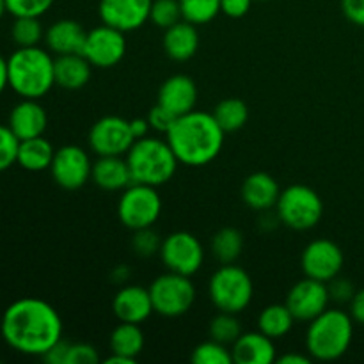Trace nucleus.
I'll list each match as a JSON object with an SVG mask.
<instances>
[{
  "label": "nucleus",
  "instance_id": "obj_1",
  "mask_svg": "<svg viewBox=\"0 0 364 364\" xmlns=\"http://www.w3.org/2000/svg\"><path fill=\"white\" fill-rule=\"evenodd\" d=\"M0 334L13 350L43 358L63 340V320L57 309L43 299H18L4 311Z\"/></svg>",
  "mask_w": 364,
  "mask_h": 364
},
{
  "label": "nucleus",
  "instance_id": "obj_2",
  "mask_svg": "<svg viewBox=\"0 0 364 364\" xmlns=\"http://www.w3.org/2000/svg\"><path fill=\"white\" fill-rule=\"evenodd\" d=\"M226 132L219 127L213 114L192 110L174 121L166 134L180 164L188 167H201L213 162L224 146Z\"/></svg>",
  "mask_w": 364,
  "mask_h": 364
},
{
  "label": "nucleus",
  "instance_id": "obj_3",
  "mask_svg": "<svg viewBox=\"0 0 364 364\" xmlns=\"http://www.w3.org/2000/svg\"><path fill=\"white\" fill-rule=\"evenodd\" d=\"M7 77L20 98L41 100L55 85V59L41 46L16 48L7 57Z\"/></svg>",
  "mask_w": 364,
  "mask_h": 364
},
{
  "label": "nucleus",
  "instance_id": "obj_4",
  "mask_svg": "<svg viewBox=\"0 0 364 364\" xmlns=\"http://www.w3.org/2000/svg\"><path fill=\"white\" fill-rule=\"evenodd\" d=\"M354 340V320L343 309L327 308L309 322L306 352L316 361H336L343 358Z\"/></svg>",
  "mask_w": 364,
  "mask_h": 364
},
{
  "label": "nucleus",
  "instance_id": "obj_5",
  "mask_svg": "<svg viewBox=\"0 0 364 364\" xmlns=\"http://www.w3.org/2000/svg\"><path fill=\"white\" fill-rule=\"evenodd\" d=\"M134 183L151 185L159 188L173 180L180 160L174 155L169 142L156 137H142L132 144L127 153Z\"/></svg>",
  "mask_w": 364,
  "mask_h": 364
},
{
  "label": "nucleus",
  "instance_id": "obj_6",
  "mask_svg": "<svg viewBox=\"0 0 364 364\" xmlns=\"http://www.w3.org/2000/svg\"><path fill=\"white\" fill-rule=\"evenodd\" d=\"M210 301L219 311L238 313L245 311L255 297V284L251 276L235 263L220 265L213 272L208 284Z\"/></svg>",
  "mask_w": 364,
  "mask_h": 364
},
{
  "label": "nucleus",
  "instance_id": "obj_7",
  "mask_svg": "<svg viewBox=\"0 0 364 364\" xmlns=\"http://www.w3.org/2000/svg\"><path fill=\"white\" fill-rule=\"evenodd\" d=\"M281 223L295 231L313 230L323 215V201L315 188L308 185H290L281 191L276 203Z\"/></svg>",
  "mask_w": 364,
  "mask_h": 364
},
{
  "label": "nucleus",
  "instance_id": "obj_8",
  "mask_svg": "<svg viewBox=\"0 0 364 364\" xmlns=\"http://www.w3.org/2000/svg\"><path fill=\"white\" fill-rule=\"evenodd\" d=\"M160 213H162V198L156 192V187L151 185H128L117 203L119 223L132 231L155 226Z\"/></svg>",
  "mask_w": 364,
  "mask_h": 364
},
{
  "label": "nucleus",
  "instance_id": "obj_9",
  "mask_svg": "<svg viewBox=\"0 0 364 364\" xmlns=\"http://www.w3.org/2000/svg\"><path fill=\"white\" fill-rule=\"evenodd\" d=\"M153 309L166 318H176L191 311L196 301L194 283L188 276L169 272L156 277L149 287Z\"/></svg>",
  "mask_w": 364,
  "mask_h": 364
},
{
  "label": "nucleus",
  "instance_id": "obj_10",
  "mask_svg": "<svg viewBox=\"0 0 364 364\" xmlns=\"http://www.w3.org/2000/svg\"><path fill=\"white\" fill-rule=\"evenodd\" d=\"M160 259L169 272L192 277L205 263V249L188 231H174L162 240Z\"/></svg>",
  "mask_w": 364,
  "mask_h": 364
},
{
  "label": "nucleus",
  "instance_id": "obj_11",
  "mask_svg": "<svg viewBox=\"0 0 364 364\" xmlns=\"http://www.w3.org/2000/svg\"><path fill=\"white\" fill-rule=\"evenodd\" d=\"M89 148L98 156H124L135 142L130 121L119 116H105L89 130Z\"/></svg>",
  "mask_w": 364,
  "mask_h": 364
},
{
  "label": "nucleus",
  "instance_id": "obj_12",
  "mask_svg": "<svg viewBox=\"0 0 364 364\" xmlns=\"http://www.w3.org/2000/svg\"><path fill=\"white\" fill-rule=\"evenodd\" d=\"M124 53H127L124 32L117 31L110 25H98L85 36L82 55L91 63V66L102 68V70L114 68L123 60Z\"/></svg>",
  "mask_w": 364,
  "mask_h": 364
},
{
  "label": "nucleus",
  "instance_id": "obj_13",
  "mask_svg": "<svg viewBox=\"0 0 364 364\" xmlns=\"http://www.w3.org/2000/svg\"><path fill=\"white\" fill-rule=\"evenodd\" d=\"M301 263L306 277L329 283L341 274L345 256L336 242L329 238H316L304 247Z\"/></svg>",
  "mask_w": 364,
  "mask_h": 364
},
{
  "label": "nucleus",
  "instance_id": "obj_14",
  "mask_svg": "<svg viewBox=\"0 0 364 364\" xmlns=\"http://www.w3.org/2000/svg\"><path fill=\"white\" fill-rule=\"evenodd\" d=\"M92 162L80 146L68 144L55 149L50 166L53 181L64 191H78L91 180Z\"/></svg>",
  "mask_w": 364,
  "mask_h": 364
},
{
  "label": "nucleus",
  "instance_id": "obj_15",
  "mask_svg": "<svg viewBox=\"0 0 364 364\" xmlns=\"http://www.w3.org/2000/svg\"><path fill=\"white\" fill-rule=\"evenodd\" d=\"M329 302L331 297L327 283L306 277L290 288L284 304L288 306L297 322L309 323L329 308Z\"/></svg>",
  "mask_w": 364,
  "mask_h": 364
},
{
  "label": "nucleus",
  "instance_id": "obj_16",
  "mask_svg": "<svg viewBox=\"0 0 364 364\" xmlns=\"http://www.w3.org/2000/svg\"><path fill=\"white\" fill-rule=\"evenodd\" d=\"M153 0H100L102 23L121 32H134L149 20Z\"/></svg>",
  "mask_w": 364,
  "mask_h": 364
},
{
  "label": "nucleus",
  "instance_id": "obj_17",
  "mask_svg": "<svg viewBox=\"0 0 364 364\" xmlns=\"http://www.w3.org/2000/svg\"><path fill=\"white\" fill-rule=\"evenodd\" d=\"M156 103H160L176 117L192 112L198 105V85L188 75H173L160 85Z\"/></svg>",
  "mask_w": 364,
  "mask_h": 364
},
{
  "label": "nucleus",
  "instance_id": "obj_18",
  "mask_svg": "<svg viewBox=\"0 0 364 364\" xmlns=\"http://www.w3.org/2000/svg\"><path fill=\"white\" fill-rule=\"evenodd\" d=\"M112 311L119 322L144 323L155 313L149 288L127 284L112 299Z\"/></svg>",
  "mask_w": 364,
  "mask_h": 364
},
{
  "label": "nucleus",
  "instance_id": "obj_19",
  "mask_svg": "<svg viewBox=\"0 0 364 364\" xmlns=\"http://www.w3.org/2000/svg\"><path fill=\"white\" fill-rule=\"evenodd\" d=\"M7 127L20 141L39 137L45 134L46 127H48V114H46L45 107L39 103V100L21 98L11 109Z\"/></svg>",
  "mask_w": 364,
  "mask_h": 364
},
{
  "label": "nucleus",
  "instance_id": "obj_20",
  "mask_svg": "<svg viewBox=\"0 0 364 364\" xmlns=\"http://www.w3.org/2000/svg\"><path fill=\"white\" fill-rule=\"evenodd\" d=\"M233 364H272L277 359L276 345L272 338L262 331L242 333L240 338L231 345Z\"/></svg>",
  "mask_w": 364,
  "mask_h": 364
},
{
  "label": "nucleus",
  "instance_id": "obj_21",
  "mask_svg": "<svg viewBox=\"0 0 364 364\" xmlns=\"http://www.w3.org/2000/svg\"><path fill=\"white\" fill-rule=\"evenodd\" d=\"M242 199L245 205L256 212H269L279 199L281 188L276 178L269 173H252L242 183Z\"/></svg>",
  "mask_w": 364,
  "mask_h": 364
},
{
  "label": "nucleus",
  "instance_id": "obj_22",
  "mask_svg": "<svg viewBox=\"0 0 364 364\" xmlns=\"http://www.w3.org/2000/svg\"><path fill=\"white\" fill-rule=\"evenodd\" d=\"M87 31L75 20H59L45 31L46 48L53 55L82 53Z\"/></svg>",
  "mask_w": 364,
  "mask_h": 364
},
{
  "label": "nucleus",
  "instance_id": "obj_23",
  "mask_svg": "<svg viewBox=\"0 0 364 364\" xmlns=\"http://www.w3.org/2000/svg\"><path fill=\"white\" fill-rule=\"evenodd\" d=\"M164 52L169 59L185 63L192 59L199 48V32L198 25L191 23L187 20H181L174 23L173 27L166 28L164 32Z\"/></svg>",
  "mask_w": 364,
  "mask_h": 364
},
{
  "label": "nucleus",
  "instance_id": "obj_24",
  "mask_svg": "<svg viewBox=\"0 0 364 364\" xmlns=\"http://www.w3.org/2000/svg\"><path fill=\"white\" fill-rule=\"evenodd\" d=\"M91 180L96 187L107 192L124 191L128 185L134 183L130 167L123 156H98V160L92 162Z\"/></svg>",
  "mask_w": 364,
  "mask_h": 364
},
{
  "label": "nucleus",
  "instance_id": "obj_25",
  "mask_svg": "<svg viewBox=\"0 0 364 364\" xmlns=\"http://www.w3.org/2000/svg\"><path fill=\"white\" fill-rule=\"evenodd\" d=\"M91 63L82 53L55 57V84L68 91L82 89L91 80Z\"/></svg>",
  "mask_w": 364,
  "mask_h": 364
},
{
  "label": "nucleus",
  "instance_id": "obj_26",
  "mask_svg": "<svg viewBox=\"0 0 364 364\" xmlns=\"http://www.w3.org/2000/svg\"><path fill=\"white\" fill-rule=\"evenodd\" d=\"M53 156H55V149L52 142L39 135V137L20 141L16 164L21 169L31 171V173H41V171L50 169Z\"/></svg>",
  "mask_w": 364,
  "mask_h": 364
},
{
  "label": "nucleus",
  "instance_id": "obj_27",
  "mask_svg": "<svg viewBox=\"0 0 364 364\" xmlns=\"http://www.w3.org/2000/svg\"><path fill=\"white\" fill-rule=\"evenodd\" d=\"M110 352L117 355H124L137 361L144 348V333L139 323L119 322V326L110 333Z\"/></svg>",
  "mask_w": 364,
  "mask_h": 364
},
{
  "label": "nucleus",
  "instance_id": "obj_28",
  "mask_svg": "<svg viewBox=\"0 0 364 364\" xmlns=\"http://www.w3.org/2000/svg\"><path fill=\"white\" fill-rule=\"evenodd\" d=\"M297 322L287 304H270L262 309L258 316V331L267 334L272 340H281L287 336L294 323Z\"/></svg>",
  "mask_w": 364,
  "mask_h": 364
},
{
  "label": "nucleus",
  "instance_id": "obj_29",
  "mask_svg": "<svg viewBox=\"0 0 364 364\" xmlns=\"http://www.w3.org/2000/svg\"><path fill=\"white\" fill-rule=\"evenodd\" d=\"M212 252L220 265L235 263L244 249V235L237 228H223L212 238Z\"/></svg>",
  "mask_w": 364,
  "mask_h": 364
},
{
  "label": "nucleus",
  "instance_id": "obj_30",
  "mask_svg": "<svg viewBox=\"0 0 364 364\" xmlns=\"http://www.w3.org/2000/svg\"><path fill=\"white\" fill-rule=\"evenodd\" d=\"M213 117L226 134H233L245 127L249 119V109L245 102L238 98H226L219 102L213 109Z\"/></svg>",
  "mask_w": 364,
  "mask_h": 364
},
{
  "label": "nucleus",
  "instance_id": "obj_31",
  "mask_svg": "<svg viewBox=\"0 0 364 364\" xmlns=\"http://www.w3.org/2000/svg\"><path fill=\"white\" fill-rule=\"evenodd\" d=\"M11 39L16 45V48L25 46H39V43L45 39V28H43L39 18L34 16H20L14 18L11 25Z\"/></svg>",
  "mask_w": 364,
  "mask_h": 364
},
{
  "label": "nucleus",
  "instance_id": "obj_32",
  "mask_svg": "<svg viewBox=\"0 0 364 364\" xmlns=\"http://www.w3.org/2000/svg\"><path fill=\"white\" fill-rule=\"evenodd\" d=\"M208 334L212 340L223 345H233L242 334V323L235 313L219 311L215 318H212L208 326Z\"/></svg>",
  "mask_w": 364,
  "mask_h": 364
},
{
  "label": "nucleus",
  "instance_id": "obj_33",
  "mask_svg": "<svg viewBox=\"0 0 364 364\" xmlns=\"http://www.w3.org/2000/svg\"><path fill=\"white\" fill-rule=\"evenodd\" d=\"M183 20L194 25L210 23L220 13V0H180Z\"/></svg>",
  "mask_w": 364,
  "mask_h": 364
},
{
  "label": "nucleus",
  "instance_id": "obj_34",
  "mask_svg": "<svg viewBox=\"0 0 364 364\" xmlns=\"http://www.w3.org/2000/svg\"><path fill=\"white\" fill-rule=\"evenodd\" d=\"M191 361L194 364H233V355L228 345L212 340L203 341L192 350Z\"/></svg>",
  "mask_w": 364,
  "mask_h": 364
},
{
  "label": "nucleus",
  "instance_id": "obj_35",
  "mask_svg": "<svg viewBox=\"0 0 364 364\" xmlns=\"http://www.w3.org/2000/svg\"><path fill=\"white\" fill-rule=\"evenodd\" d=\"M149 20L160 28H169L183 20L180 0H153L149 9Z\"/></svg>",
  "mask_w": 364,
  "mask_h": 364
},
{
  "label": "nucleus",
  "instance_id": "obj_36",
  "mask_svg": "<svg viewBox=\"0 0 364 364\" xmlns=\"http://www.w3.org/2000/svg\"><path fill=\"white\" fill-rule=\"evenodd\" d=\"M162 240L156 231L151 228H142V230L134 231V238H132V249L141 258H151V256L159 255L160 247H162Z\"/></svg>",
  "mask_w": 364,
  "mask_h": 364
},
{
  "label": "nucleus",
  "instance_id": "obj_37",
  "mask_svg": "<svg viewBox=\"0 0 364 364\" xmlns=\"http://www.w3.org/2000/svg\"><path fill=\"white\" fill-rule=\"evenodd\" d=\"M55 0H6L7 13L14 18L34 16L41 18L50 11Z\"/></svg>",
  "mask_w": 364,
  "mask_h": 364
},
{
  "label": "nucleus",
  "instance_id": "obj_38",
  "mask_svg": "<svg viewBox=\"0 0 364 364\" xmlns=\"http://www.w3.org/2000/svg\"><path fill=\"white\" fill-rule=\"evenodd\" d=\"M20 139L11 132L7 124H0V173L16 164Z\"/></svg>",
  "mask_w": 364,
  "mask_h": 364
},
{
  "label": "nucleus",
  "instance_id": "obj_39",
  "mask_svg": "<svg viewBox=\"0 0 364 364\" xmlns=\"http://www.w3.org/2000/svg\"><path fill=\"white\" fill-rule=\"evenodd\" d=\"M146 119H148L149 128H151V130L166 135L167 132L171 130V127H173L174 121H176L178 117L174 116V114H171L167 109H164L160 103H156V105H153L151 109H149L148 117H146Z\"/></svg>",
  "mask_w": 364,
  "mask_h": 364
},
{
  "label": "nucleus",
  "instance_id": "obj_40",
  "mask_svg": "<svg viewBox=\"0 0 364 364\" xmlns=\"http://www.w3.org/2000/svg\"><path fill=\"white\" fill-rule=\"evenodd\" d=\"M327 290H329L331 301L340 302V304H345V302L350 304L352 297H354V294L358 291L350 281L340 276H336L334 279H331L329 283H327Z\"/></svg>",
  "mask_w": 364,
  "mask_h": 364
},
{
  "label": "nucleus",
  "instance_id": "obj_41",
  "mask_svg": "<svg viewBox=\"0 0 364 364\" xmlns=\"http://www.w3.org/2000/svg\"><path fill=\"white\" fill-rule=\"evenodd\" d=\"M100 361L98 350L89 343H71L66 364H96Z\"/></svg>",
  "mask_w": 364,
  "mask_h": 364
},
{
  "label": "nucleus",
  "instance_id": "obj_42",
  "mask_svg": "<svg viewBox=\"0 0 364 364\" xmlns=\"http://www.w3.org/2000/svg\"><path fill=\"white\" fill-rule=\"evenodd\" d=\"M255 0H220V13L230 18H244L251 11Z\"/></svg>",
  "mask_w": 364,
  "mask_h": 364
},
{
  "label": "nucleus",
  "instance_id": "obj_43",
  "mask_svg": "<svg viewBox=\"0 0 364 364\" xmlns=\"http://www.w3.org/2000/svg\"><path fill=\"white\" fill-rule=\"evenodd\" d=\"M341 9L348 21L364 27V0H341Z\"/></svg>",
  "mask_w": 364,
  "mask_h": 364
},
{
  "label": "nucleus",
  "instance_id": "obj_44",
  "mask_svg": "<svg viewBox=\"0 0 364 364\" xmlns=\"http://www.w3.org/2000/svg\"><path fill=\"white\" fill-rule=\"evenodd\" d=\"M70 345L66 340H60L43 355L45 363L48 364H66L68 359V350H70Z\"/></svg>",
  "mask_w": 364,
  "mask_h": 364
},
{
  "label": "nucleus",
  "instance_id": "obj_45",
  "mask_svg": "<svg viewBox=\"0 0 364 364\" xmlns=\"http://www.w3.org/2000/svg\"><path fill=\"white\" fill-rule=\"evenodd\" d=\"M350 316L355 323L364 326V288L358 290L350 301Z\"/></svg>",
  "mask_w": 364,
  "mask_h": 364
},
{
  "label": "nucleus",
  "instance_id": "obj_46",
  "mask_svg": "<svg viewBox=\"0 0 364 364\" xmlns=\"http://www.w3.org/2000/svg\"><path fill=\"white\" fill-rule=\"evenodd\" d=\"M130 128H132V134H134L135 141H137V139L146 137V135H148V132L151 130L146 117H135V119H132Z\"/></svg>",
  "mask_w": 364,
  "mask_h": 364
},
{
  "label": "nucleus",
  "instance_id": "obj_47",
  "mask_svg": "<svg viewBox=\"0 0 364 364\" xmlns=\"http://www.w3.org/2000/svg\"><path fill=\"white\" fill-rule=\"evenodd\" d=\"M276 363H279V364H309L311 363V355L297 354V352H288V354L277 358Z\"/></svg>",
  "mask_w": 364,
  "mask_h": 364
},
{
  "label": "nucleus",
  "instance_id": "obj_48",
  "mask_svg": "<svg viewBox=\"0 0 364 364\" xmlns=\"http://www.w3.org/2000/svg\"><path fill=\"white\" fill-rule=\"evenodd\" d=\"M9 87V77H7V59L0 53V95Z\"/></svg>",
  "mask_w": 364,
  "mask_h": 364
},
{
  "label": "nucleus",
  "instance_id": "obj_49",
  "mask_svg": "<svg viewBox=\"0 0 364 364\" xmlns=\"http://www.w3.org/2000/svg\"><path fill=\"white\" fill-rule=\"evenodd\" d=\"M110 277L114 279V283H124V281L130 277V269L124 265H119L116 267V269L112 270V274H110Z\"/></svg>",
  "mask_w": 364,
  "mask_h": 364
},
{
  "label": "nucleus",
  "instance_id": "obj_50",
  "mask_svg": "<svg viewBox=\"0 0 364 364\" xmlns=\"http://www.w3.org/2000/svg\"><path fill=\"white\" fill-rule=\"evenodd\" d=\"M103 363L105 364H135L137 361H135V359H130V358H124V355L110 354Z\"/></svg>",
  "mask_w": 364,
  "mask_h": 364
},
{
  "label": "nucleus",
  "instance_id": "obj_51",
  "mask_svg": "<svg viewBox=\"0 0 364 364\" xmlns=\"http://www.w3.org/2000/svg\"><path fill=\"white\" fill-rule=\"evenodd\" d=\"M7 13V7H6V0H0V20L4 18V14Z\"/></svg>",
  "mask_w": 364,
  "mask_h": 364
},
{
  "label": "nucleus",
  "instance_id": "obj_52",
  "mask_svg": "<svg viewBox=\"0 0 364 364\" xmlns=\"http://www.w3.org/2000/svg\"><path fill=\"white\" fill-rule=\"evenodd\" d=\"M258 2H269V0H258Z\"/></svg>",
  "mask_w": 364,
  "mask_h": 364
}]
</instances>
